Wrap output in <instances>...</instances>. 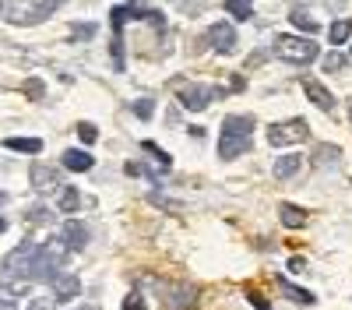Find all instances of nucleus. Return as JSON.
I'll list each match as a JSON object with an SVG mask.
<instances>
[{
	"instance_id": "nucleus-1",
	"label": "nucleus",
	"mask_w": 352,
	"mask_h": 310,
	"mask_svg": "<svg viewBox=\"0 0 352 310\" xmlns=\"http://www.w3.org/2000/svg\"><path fill=\"white\" fill-rule=\"evenodd\" d=\"M250 134H254V117H243V113L226 117V124L219 131V159L232 162L236 155H243L250 148Z\"/></svg>"
},
{
	"instance_id": "nucleus-2",
	"label": "nucleus",
	"mask_w": 352,
	"mask_h": 310,
	"mask_svg": "<svg viewBox=\"0 0 352 310\" xmlns=\"http://www.w3.org/2000/svg\"><path fill=\"white\" fill-rule=\"evenodd\" d=\"M64 0H11L8 4V21H14V25H39Z\"/></svg>"
},
{
	"instance_id": "nucleus-3",
	"label": "nucleus",
	"mask_w": 352,
	"mask_h": 310,
	"mask_svg": "<svg viewBox=\"0 0 352 310\" xmlns=\"http://www.w3.org/2000/svg\"><path fill=\"white\" fill-rule=\"evenodd\" d=\"M275 53L289 64H314L317 60V43L310 36H278L275 39Z\"/></svg>"
},
{
	"instance_id": "nucleus-4",
	"label": "nucleus",
	"mask_w": 352,
	"mask_h": 310,
	"mask_svg": "<svg viewBox=\"0 0 352 310\" xmlns=\"http://www.w3.org/2000/svg\"><path fill=\"white\" fill-rule=\"evenodd\" d=\"M310 137V124L303 117H292V120H282L275 127H268V145L272 148H289V145H300V141Z\"/></svg>"
},
{
	"instance_id": "nucleus-5",
	"label": "nucleus",
	"mask_w": 352,
	"mask_h": 310,
	"mask_svg": "<svg viewBox=\"0 0 352 310\" xmlns=\"http://www.w3.org/2000/svg\"><path fill=\"white\" fill-rule=\"evenodd\" d=\"M226 96L222 89H212V85H184L180 89V106L190 109V113H201V109H208L212 99Z\"/></svg>"
},
{
	"instance_id": "nucleus-6",
	"label": "nucleus",
	"mask_w": 352,
	"mask_h": 310,
	"mask_svg": "<svg viewBox=\"0 0 352 310\" xmlns=\"http://www.w3.org/2000/svg\"><path fill=\"white\" fill-rule=\"evenodd\" d=\"M162 303H166V310H190L197 303V289L187 286V282H176V286H166Z\"/></svg>"
},
{
	"instance_id": "nucleus-7",
	"label": "nucleus",
	"mask_w": 352,
	"mask_h": 310,
	"mask_svg": "<svg viewBox=\"0 0 352 310\" xmlns=\"http://www.w3.org/2000/svg\"><path fill=\"white\" fill-rule=\"evenodd\" d=\"M50 286H53V300H60V303H71L74 296H81V278L74 272H60Z\"/></svg>"
},
{
	"instance_id": "nucleus-8",
	"label": "nucleus",
	"mask_w": 352,
	"mask_h": 310,
	"mask_svg": "<svg viewBox=\"0 0 352 310\" xmlns=\"http://www.w3.org/2000/svg\"><path fill=\"white\" fill-rule=\"evenodd\" d=\"M28 180H32V187H36V190H53L56 184H60V173H56V166L32 162V169H28Z\"/></svg>"
},
{
	"instance_id": "nucleus-9",
	"label": "nucleus",
	"mask_w": 352,
	"mask_h": 310,
	"mask_svg": "<svg viewBox=\"0 0 352 310\" xmlns=\"http://www.w3.org/2000/svg\"><path fill=\"white\" fill-rule=\"evenodd\" d=\"M303 92L310 96V102H314L317 109H324V113H331V109H335V96H331V92H328L320 81L307 78V81H303Z\"/></svg>"
},
{
	"instance_id": "nucleus-10",
	"label": "nucleus",
	"mask_w": 352,
	"mask_h": 310,
	"mask_svg": "<svg viewBox=\"0 0 352 310\" xmlns=\"http://www.w3.org/2000/svg\"><path fill=\"white\" fill-rule=\"evenodd\" d=\"M60 240L67 243V250H81V247L88 243V225H85V222H78V219H67V222H64Z\"/></svg>"
},
{
	"instance_id": "nucleus-11",
	"label": "nucleus",
	"mask_w": 352,
	"mask_h": 310,
	"mask_svg": "<svg viewBox=\"0 0 352 310\" xmlns=\"http://www.w3.org/2000/svg\"><path fill=\"white\" fill-rule=\"evenodd\" d=\"M208 39H212V46H215L219 53H232V49H236V32H232V25H226V21L212 25Z\"/></svg>"
},
{
	"instance_id": "nucleus-12",
	"label": "nucleus",
	"mask_w": 352,
	"mask_h": 310,
	"mask_svg": "<svg viewBox=\"0 0 352 310\" xmlns=\"http://www.w3.org/2000/svg\"><path fill=\"white\" fill-rule=\"evenodd\" d=\"M92 166H96V159L88 152H81V148H67L64 152V169H71V173H88Z\"/></svg>"
},
{
	"instance_id": "nucleus-13",
	"label": "nucleus",
	"mask_w": 352,
	"mask_h": 310,
	"mask_svg": "<svg viewBox=\"0 0 352 310\" xmlns=\"http://www.w3.org/2000/svg\"><path fill=\"white\" fill-rule=\"evenodd\" d=\"M303 169V155H282L275 166H272V173L278 177V180H289V177H296Z\"/></svg>"
},
{
	"instance_id": "nucleus-14",
	"label": "nucleus",
	"mask_w": 352,
	"mask_h": 310,
	"mask_svg": "<svg viewBox=\"0 0 352 310\" xmlns=\"http://www.w3.org/2000/svg\"><path fill=\"white\" fill-rule=\"evenodd\" d=\"M278 219H282L285 230H300V225L307 222V212L296 208V205H282V208H278Z\"/></svg>"
},
{
	"instance_id": "nucleus-15",
	"label": "nucleus",
	"mask_w": 352,
	"mask_h": 310,
	"mask_svg": "<svg viewBox=\"0 0 352 310\" xmlns=\"http://www.w3.org/2000/svg\"><path fill=\"white\" fill-rule=\"evenodd\" d=\"M4 145H8L11 152H28V155H39V152H43V141H39V137H8Z\"/></svg>"
},
{
	"instance_id": "nucleus-16",
	"label": "nucleus",
	"mask_w": 352,
	"mask_h": 310,
	"mask_svg": "<svg viewBox=\"0 0 352 310\" xmlns=\"http://www.w3.org/2000/svg\"><path fill=\"white\" fill-rule=\"evenodd\" d=\"M78 205H81V194H78L74 187H64V190H60V201H56V208H60L64 215H74Z\"/></svg>"
},
{
	"instance_id": "nucleus-17",
	"label": "nucleus",
	"mask_w": 352,
	"mask_h": 310,
	"mask_svg": "<svg viewBox=\"0 0 352 310\" xmlns=\"http://www.w3.org/2000/svg\"><path fill=\"white\" fill-rule=\"evenodd\" d=\"M278 289L289 296V300H296V303H303V307H310L314 303V296L307 293V289H300V286H292V282L289 278H278Z\"/></svg>"
},
{
	"instance_id": "nucleus-18",
	"label": "nucleus",
	"mask_w": 352,
	"mask_h": 310,
	"mask_svg": "<svg viewBox=\"0 0 352 310\" xmlns=\"http://www.w3.org/2000/svg\"><path fill=\"white\" fill-rule=\"evenodd\" d=\"M226 11L236 21H250L254 18V4H250V0H226Z\"/></svg>"
},
{
	"instance_id": "nucleus-19",
	"label": "nucleus",
	"mask_w": 352,
	"mask_h": 310,
	"mask_svg": "<svg viewBox=\"0 0 352 310\" xmlns=\"http://www.w3.org/2000/svg\"><path fill=\"white\" fill-rule=\"evenodd\" d=\"M289 21L296 25V28H303L307 36H310V32H317V28H320V21H317V18H310V11H300V8L289 14Z\"/></svg>"
},
{
	"instance_id": "nucleus-20",
	"label": "nucleus",
	"mask_w": 352,
	"mask_h": 310,
	"mask_svg": "<svg viewBox=\"0 0 352 310\" xmlns=\"http://www.w3.org/2000/svg\"><path fill=\"white\" fill-rule=\"evenodd\" d=\"M349 36H352V21H349V18H338V21L328 28V39H331V43H349Z\"/></svg>"
},
{
	"instance_id": "nucleus-21",
	"label": "nucleus",
	"mask_w": 352,
	"mask_h": 310,
	"mask_svg": "<svg viewBox=\"0 0 352 310\" xmlns=\"http://www.w3.org/2000/svg\"><path fill=\"white\" fill-rule=\"evenodd\" d=\"M28 222H32V225H50L53 222V212L46 208V205H32V208H28V215H25Z\"/></svg>"
},
{
	"instance_id": "nucleus-22",
	"label": "nucleus",
	"mask_w": 352,
	"mask_h": 310,
	"mask_svg": "<svg viewBox=\"0 0 352 310\" xmlns=\"http://www.w3.org/2000/svg\"><path fill=\"white\" fill-rule=\"evenodd\" d=\"M338 155H342V152H338V145H320V148H317V166H328V162L335 166V162H338Z\"/></svg>"
},
{
	"instance_id": "nucleus-23",
	"label": "nucleus",
	"mask_w": 352,
	"mask_h": 310,
	"mask_svg": "<svg viewBox=\"0 0 352 310\" xmlns=\"http://www.w3.org/2000/svg\"><path fill=\"white\" fill-rule=\"evenodd\" d=\"M144 152H152V159H155L162 169H169V166H173V159H169V155H166V152L155 145V141H144Z\"/></svg>"
},
{
	"instance_id": "nucleus-24",
	"label": "nucleus",
	"mask_w": 352,
	"mask_h": 310,
	"mask_svg": "<svg viewBox=\"0 0 352 310\" xmlns=\"http://www.w3.org/2000/svg\"><path fill=\"white\" fill-rule=\"evenodd\" d=\"M78 137L85 141V145H92V141L99 137V131H96V124H88V120H81V124H78Z\"/></svg>"
},
{
	"instance_id": "nucleus-25",
	"label": "nucleus",
	"mask_w": 352,
	"mask_h": 310,
	"mask_svg": "<svg viewBox=\"0 0 352 310\" xmlns=\"http://www.w3.org/2000/svg\"><path fill=\"white\" fill-rule=\"evenodd\" d=\"M25 96H32V99H43V96H46V85H43L39 78H28V81H25Z\"/></svg>"
},
{
	"instance_id": "nucleus-26",
	"label": "nucleus",
	"mask_w": 352,
	"mask_h": 310,
	"mask_svg": "<svg viewBox=\"0 0 352 310\" xmlns=\"http://www.w3.org/2000/svg\"><path fill=\"white\" fill-rule=\"evenodd\" d=\"M134 113H138L141 120H148L152 113H155V102H152V99H138V102H134Z\"/></svg>"
},
{
	"instance_id": "nucleus-27",
	"label": "nucleus",
	"mask_w": 352,
	"mask_h": 310,
	"mask_svg": "<svg viewBox=\"0 0 352 310\" xmlns=\"http://www.w3.org/2000/svg\"><path fill=\"white\" fill-rule=\"evenodd\" d=\"M124 310H148V303L141 300V293H127L124 296Z\"/></svg>"
},
{
	"instance_id": "nucleus-28",
	"label": "nucleus",
	"mask_w": 352,
	"mask_h": 310,
	"mask_svg": "<svg viewBox=\"0 0 352 310\" xmlns=\"http://www.w3.org/2000/svg\"><path fill=\"white\" fill-rule=\"evenodd\" d=\"M345 67V56L342 53H328L324 56V71H342Z\"/></svg>"
},
{
	"instance_id": "nucleus-29",
	"label": "nucleus",
	"mask_w": 352,
	"mask_h": 310,
	"mask_svg": "<svg viewBox=\"0 0 352 310\" xmlns=\"http://www.w3.org/2000/svg\"><path fill=\"white\" fill-rule=\"evenodd\" d=\"M247 296H250V303H254L257 310H268V300H264L261 293H254V289H247Z\"/></svg>"
},
{
	"instance_id": "nucleus-30",
	"label": "nucleus",
	"mask_w": 352,
	"mask_h": 310,
	"mask_svg": "<svg viewBox=\"0 0 352 310\" xmlns=\"http://www.w3.org/2000/svg\"><path fill=\"white\" fill-rule=\"evenodd\" d=\"M28 310H56L50 300H32V303H28Z\"/></svg>"
},
{
	"instance_id": "nucleus-31",
	"label": "nucleus",
	"mask_w": 352,
	"mask_h": 310,
	"mask_svg": "<svg viewBox=\"0 0 352 310\" xmlns=\"http://www.w3.org/2000/svg\"><path fill=\"white\" fill-rule=\"evenodd\" d=\"M0 310H18L14 296H0Z\"/></svg>"
},
{
	"instance_id": "nucleus-32",
	"label": "nucleus",
	"mask_w": 352,
	"mask_h": 310,
	"mask_svg": "<svg viewBox=\"0 0 352 310\" xmlns=\"http://www.w3.org/2000/svg\"><path fill=\"white\" fill-rule=\"evenodd\" d=\"M289 268H292V272H303L307 261H303V258H289Z\"/></svg>"
},
{
	"instance_id": "nucleus-33",
	"label": "nucleus",
	"mask_w": 352,
	"mask_h": 310,
	"mask_svg": "<svg viewBox=\"0 0 352 310\" xmlns=\"http://www.w3.org/2000/svg\"><path fill=\"white\" fill-rule=\"evenodd\" d=\"M92 32H96L92 25H81V28H74V36H81V39H85V36H92Z\"/></svg>"
},
{
	"instance_id": "nucleus-34",
	"label": "nucleus",
	"mask_w": 352,
	"mask_h": 310,
	"mask_svg": "<svg viewBox=\"0 0 352 310\" xmlns=\"http://www.w3.org/2000/svg\"><path fill=\"white\" fill-rule=\"evenodd\" d=\"M4 230H8V219H4V215H0V233H4Z\"/></svg>"
},
{
	"instance_id": "nucleus-35",
	"label": "nucleus",
	"mask_w": 352,
	"mask_h": 310,
	"mask_svg": "<svg viewBox=\"0 0 352 310\" xmlns=\"http://www.w3.org/2000/svg\"><path fill=\"white\" fill-rule=\"evenodd\" d=\"M74 310H99V307H92V303H85V307H74Z\"/></svg>"
},
{
	"instance_id": "nucleus-36",
	"label": "nucleus",
	"mask_w": 352,
	"mask_h": 310,
	"mask_svg": "<svg viewBox=\"0 0 352 310\" xmlns=\"http://www.w3.org/2000/svg\"><path fill=\"white\" fill-rule=\"evenodd\" d=\"M4 201H8V194H4V190H0V205H4Z\"/></svg>"
},
{
	"instance_id": "nucleus-37",
	"label": "nucleus",
	"mask_w": 352,
	"mask_h": 310,
	"mask_svg": "<svg viewBox=\"0 0 352 310\" xmlns=\"http://www.w3.org/2000/svg\"><path fill=\"white\" fill-rule=\"evenodd\" d=\"M0 14H4V4H0Z\"/></svg>"
}]
</instances>
